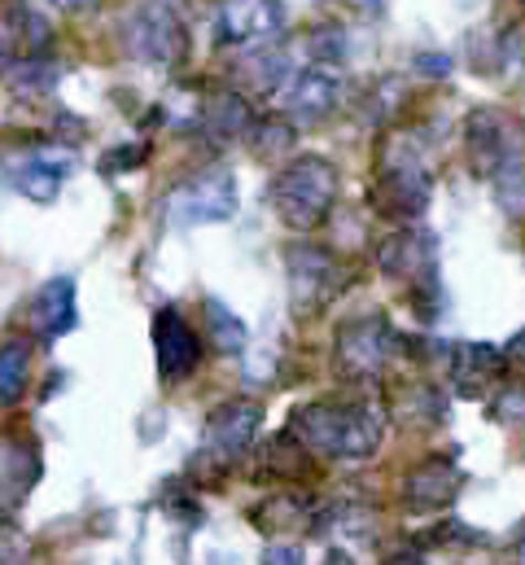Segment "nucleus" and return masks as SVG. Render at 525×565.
Returning a JSON list of instances; mask_svg holds the SVG:
<instances>
[{
    "mask_svg": "<svg viewBox=\"0 0 525 565\" xmlns=\"http://www.w3.org/2000/svg\"><path fill=\"white\" fill-rule=\"evenodd\" d=\"M508 360H525V333H517V338L508 342Z\"/></svg>",
    "mask_w": 525,
    "mask_h": 565,
    "instance_id": "17",
    "label": "nucleus"
},
{
    "mask_svg": "<svg viewBox=\"0 0 525 565\" xmlns=\"http://www.w3.org/2000/svg\"><path fill=\"white\" fill-rule=\"evenodd\" d=\"M233 211H237V189L228 175H202L171 198L175 224H211V220H228Z\"/></svg>",
    "mask_w": 525,
    "mask_h": 565,
    "instance_id": "6",
    "label": "nucleus"
},
{
    "mask_svg": "<svg viewBox=\"0 0 525 565\" xmlns=\"http://www.w3.org/2000/svg\"><path fill=\"white\" fill-rule=\"evenodd\" d=\"M153 351H158V377L167 386L193 377V369L202 364V338L189 329V320L175 307H162L153 316Z\"/></svg>",
    "mask_w": 525,
    "mask_h": 565,
    "instance_id": "3",
    "label": "nucleus"
},
{
    "mask_svg": "<svg viewBox=\"0 0 525 565\" xmlns=\"http://www.w3.org/2000/svg\"><path fill=\"white\" fill-rule=\"evenodd\" d=\"M456 491H460V465L451 456H433V460H425L420 469L407 473L403 504L411 513H438L456 500Z\"/></svg>",
    "mask_w": 525,
    "mask_h": 565,
    "instance_id": "7",
    "label": "nucleus"
},
{
    "mask_svg": "<svg viewBox=\"0 0 525 565\" xmlns=\"http://www.w3.org/2000/svg\"><path fill=\"white\" fill-rule=\"evenodd\" d=\"M338 289H342V264H338L329 250L298 246V250L289 255V294H293V307H298V311L324 307Z\"/></svg>",
    "mask_w": 525,
    "mask_h": 565,
    "instance_id": "5",
    "label": "nucleus"
},
{
    "mask_svg": "<svg viewBox=\"0 0 525 565\" xmlns=\"http://www.w3.org/2000/svg\"><path fill=\"white\" fill-rule=\"evenodd\" d=\"M333 198H338V171L324 158L293 162L289 171H280L276 193H271V202L289 228H315L329 215Z\"/></svg>",
    "mask_w": 525,
    "mask_h": 565,
    "instance_id": "2",
    "label": "nucleus"
},
{
    "mask_svg": "<svg viewBox=\"0 0 525 565\" xmlns=\"http://www.w3.org/2000/svg\"><path fill=\"white\" fill-rule=\"evenodd\" d=\"M259 422H262V408L255 399H228V404H219L206 417V451L215 460H224V465L242 460L250 451L255 434H259Z\"/></svg>",
    "mask_w": 525,
    "mask_h": 565,
    "instance_id": "4",
    "label": "nucleus"
},
{
    "mask_svg": "<svg viewBox=\"0 0 525 565\" xmlns=\"http://www.w3.org/2000/svg\"><path fill=\"white\" fill-rule=\"evenodd\" d=\"M293 438L320 456L364 460L382 443V413L360 399H320L293 413Z\"/></svg>",
    "mask_w": 525,
    "mask_h": 565,
    "instance_id": "1",
    "label": "nucleus"
},
{
    "mask_svg": "<svg viewBox=\"0 0 525 565\" xmlns=\"http://www.w3.org/2000/svg\"><path fill=\"white\" fill-rule=\"evenodd\" d=\"M495 417L525 425V386H513V391H504V395L495 399Z\"/></svg>",
    "mask_w": 525,
    "mask_h": 565,
    "instance_id": "15",
    "label": "nucleus"
},
{
    "mask_svg": "<svg viewBox=\"0 0 525 565\" xmlns=\"http://www.w3.org/2000/svg\"><path fill=\"white\" fill-rule=\"evenodd\" d=\"M206 324H211L215 351H224V355H242L246 351V324L219 298H206Z\"/></svg>",
    "mask_w": 525,
    "mask_h": 565,
    "instance_id": "12",
    "label": "nucleus"
},
{
    "mask_svg": "<svg viewBox=\"0 0 525 565\" xmlns=\"http://www.w3.org/2000/svg\"><path fill=\"white\" fill-rule=\"evenodd\" d=\"M333 97H338V88H333V79H329V75H302V79L293 84L289 106H293V110H302V115H311V110H329V106H333Z\"/></svg>",
    "mask_w": 525,
    "mask_h": 565,
    "instance_id": "13",
    "label": "nucleus"
},
{
    "mask_svg": "<svg viewBox=\"0 0 525 565\" xmlns=\"http://www.w3.org/2000/svg\"><path fill=\"white\" fill-rule=\"evenodd\" d=\"M398 342L394 329L386 320H364V324H351L342 333V369L351 377H373L386 369L390 360V347Z\"/></svg>",
    "mask_w": 525,
    "mask_h": 565,
    "instance_id": "8",
    "label": "nucleus"
},
{
    "mask_svg": "<svg viewBox=\"0 0 525 565\" xmlns=\"http://www.w3.org/2000/svg\"><path fill=\"white\" fill-rule=\"evenodd\" d=\"M18 184H22V193H26V198H40V202H49V198L57 193V184H62V167H53V162L35 158V162H26V167H22Z\"/></svg>",
    "mask_w": 525,
    "mask_h": 565,
    "instance_id": "14",
    "label": "nucleus"
},
{
    "mask_svg": "<svg viewBox=\"0 0 525 565\" xmlns=\"http://www.w3.org/2000/svg\"><path fill=\"white\" fill-rule=\"evenodd\" d=\"M31 329H35L44 342H53V338H62L66 329H75V281H71V277L49 281L31 298Z\"/></svg>",
    "mask_w": 525,
    "mask_h": 565,
    "instance_id": "9",
    "label": "nucleus"
},
{
    "mask_svg": "<svg viewBox=\"0 0 525 565\" xmlns=\"http://www.w3.org/2000/svg\"><path fill=\"white\" fill-rule=\"evenodd\" d=\"M262 565H307V562H302V548L298 544H271L262 553Z\"/></svg>",
    "mask_w": 525,
    "mask_h": 565,
    "instance_id": "16",
    "label": "nucleus"
},
{
    "mask_svg": "<svg viewBox=\"0 0 525 565\" xmlns=\"http://www.w3.org/2000/svg\"><path fill=\"white\" fill-rule=\"evenodd\" d=\"M31 377V347L26 342H4L0 347V404H18Z\"/></svg>",
    "mask_w": 525,
    "mask_h": 565,
    "instance_id": "11",
    "label": "nucleus"
},
{
    "mask_svg": "<svg viewBox=\"0 0 525 565\" xmlns=\"http://www.w3.org/2000/svg\"><path fill=\"white\" fill-rule=\"evenodd\" d=\"M280 26V0H228L224 4V35L228 40H259Z\"/></svg>",
    "mask_w": 525,
    "mask_h": 565,
    "instance_id": "10",
    "label": "nucleus"
}]
</instances>
